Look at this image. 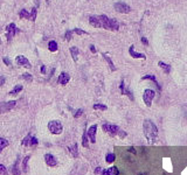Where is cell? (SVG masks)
<instances>
[{
  "label": "cell",
  "mask_w": 187,
  "mask_h": 175,
  "mask_svg": "<svg viewBox=\"0 0 187 175\" xmlns=\"http://www.w3.org/2000/svg\"><path fill=\"white\" fill-rule=\"evenodd\" d=\"M18 32H19V29H18L15 23L12 22L10 25H7V26H6V37H7V41L11 42V40L14 37V35H15Z\"/></svg>",
  "instance_id": "6"
},
{
  "label": "cell",
  "mask_w": 187,
  "mask_h": 175,
  "mask_svg": "<svg viewBox=\"0 0 187 175\" xmlns=\"http://www.w3.org/2000/svg\"><path fill=\"white\" fill-rule=\"evenodd\" d=\"M22 80L27 81V82H32L33 81V76L31 74H28V73H25V74H22Z\"/></svg>",
  "instance_id": "32"
},
{
  "label": "cell",
  "mask_w": 187,
  "mask_h": 175,
  "mask_svg": "<svg viewBox=\"0 0 187 175\" xmlns=\"http://www.w3.org/2000/svg\"><path fill=\"white\" fill-rule=\"evenodd\" d=\"M129 54H130V56H131V57H134V58H143V60H145V58H146L145 54L136 53V52H134V44L129 48Z\"/></svg>",
  "instance_id": "14"
},
{
  "label": "cell",
  "mask_w": 187,
  "mask_h": 175,
  "mask_svg": "<svg viewBox=\"0 0 187 175\" xmlns=\"http://www.w3.org/2000/svg\"><path fill=\"white\" fill-rule=\"evenodd\" d=\"M31 159V156L29 155H27L23 158V161H22V172L23 173H27L28 172V161Z\"/></svg>",
  "instance_id": "23"
},
{
  "label": "cell",
  "mask_w": 187,
  "mask_h": 175,
  "mask_svg": "<svg viewBox=\"0 0 187 175\" xmlns=\"http://www.w3.org/2000/svg\"><path fill=\"white\" fill-rule=\"evenodd\" d=\"M15 105H16L15 101H10V102H4V103H0V113L11 111L12 109H13Z\"/></svg>",
  "instance_id": "10"
},
{
  "label": "cell",
  "mask_w": 187,
  "mask_h": 175,
  "mask_svg": "<svg viewBox=\"0 0 187 175\" xmlns=\"http://www.w3.org/2000/svg\"><path fill=\"white\" fill-rule=\"evenodd\" d=\"M82 113H83V109H79V110H77V111L74 113V117H75V118H79V117H80Z\"/></svg>",
  "instance_id": "37"
},
{
  "label": "cell",
  "mask_w": 187,
  "mask_h": 175,
  "mask_svg": "<svg viewBox=\"0 0 187 175\" xmlns=\"http://www.w3.org/2000/svg\"><path fill=\"white\" fill-rule=\"evenodd\" d=\"M10 145V143H8V140H6L5 138H0V153L2 152V149L5 148V147H7Z\"/></svg>",
  "instance_id": "27"
},
{
  "label": "cell",
  "mask_w": 187,
  "mask_h": 175,
  "mask_svg": "<svg viewBox=\"0 0 187 175\" xmlns=\"http://www.w3.org/2000/svg\"><path fill=\"white\" fill-rule=\"evenodd\" d=\"M73 29H68L67 32H66V35H64V37H66V40L67 41H70L71 40V37H73Z\"/></svg>",
  "instance_id": "33"
},
{
  "label": "cell",
  "mask_w": 187,
  "mask_h": 175,
  "mask_svg": "<svg viewBox=\"0 0 187 175\" xmlns=\"http://www.w3.org/2000/svg\"><path fill=\"white\" fill-rule=\"evenodd\" d=\"M73 32L76 33L77 35H86V34H88L87 32L82 31V29H80V28H74V29H73Z\"/></svg>",
  "instance_id": "34"
},
{
  "label": "cell",
  "mask_w": 187,
  "mask_h": 175,
  "mask_svg": "<svg viewBox=\"0 0 187 175\" xmlns=\"http://www.w3.org/2000/svg\"><path fill=\"white\" fill-rule=\"evenodd\" d=\"M70 81V75L68 73H61L59 76V78H57V83L61 85H66L68 82Z\"/></svg>",
  "instance_id": "13"
},
{
  "label": "cell",
  "mask_w": 187,
  "mask_h": 175,
  "mask_svg": "<svg viewBox=\"0 0 187 175\" xmlns=\"http://www.w3.org/2000/svg\"><path fill=\"white\" fill-rule=\"evenodd\" d=\"M155 97V91L152 90V89H146L143 94V101H144L145 105L150 107L152 105V102H153V98Z\"/></svg>",
  "instance_id": "4"
},
{
  "label": "cell",
  "mask_w": 187,
  "mask_h": 175,
  "mask_svg": "<svg viewBox=\"0 0 187 175\" xmlns=\"http://www.w3.org/2000/svg\"><path fill=\"white\" fill-rule=\"evenodd\" d=\"M19 16H20V19H28V20H31V12H27L26 10H21L20 13H19Z\"/></svg>",
  "instance_id": "24"
},
{
  "label": "cell",
  "mask_w": 187,
  "mask_h": 175,
  "mask_svg": "<svg viewBox=\"0 0 187 175\" xmlns=\"http://www.w3.org/2000/svg\"><path fill=\"white\" fill-rule=\"evenodd\" d=\"M89 23L95 28H104L107 31L117 32L119 29V23L115 18H108L105 14L101 15H90Z\"/></svg>",
  "instance_id": "1"
},
{
  "label": "cell",
  "mask_w": 187,
  "mask_h": 175,
  "mask_svg": "<svg viewBox=\"0 0 187 175\" xmlns=\"http://www.w3.org/2000/svg\"><path fill=\"white\" fill-rule=\"evenodd\" d=\"M40 71H41V74H42V75L46 74V67H45V65H42V67H41V69H40Z\"/></svg>",
  "instance_id": "40"
},
{
  "label": "cell",
  "mask_w": 187,
  "mask_h": 175,
  "mask_svg": "<svg viewBox=\"0 0 187 175\" xmlns=\"http://www.w3.org/2000/svg\"><path fill=\"white\" fill-rule=\"evenodd\" d=\"M96 132H97V125H91L90 127L87 130V135H88V139L91 144L96 143Z\"/></svg>",
  "instance_id": "9"
},
{
  "label": "cell",
  "mask_w": 187,
  "mask_h": 175,
  "mask_svg": "<svg viewBox=\"0 0 187 175\" xmlns=\"http://www.w3.org/2000/svg\"><path fill=\"white\" fill-rule=\"evenodd\" d=\"M119 90H121V92H122V95H126L131 101H134V95H132V91H130L128 88H125L124 80H122L121 84H119Z\"/></svg>",
  "instance_id": "11"
},
{
  "label": "cell",
  "mask_w": 187,
  "mask_h": 175,
  "mask_svg": "<svg viewBox=\"0 0 187 175\" xmlns=\"http://www.w3.org/2000/svg\"><path fill=\"white\" fill-rule=\"evenodd\" d=\"M39 1H40V0H35V2H36V7L39 6Z\"/></svg>",
  "instance_id": "45"
},
{
  "label": "cell",
  "mask_w": 187,
  "mask_h": 175,
  "mask_svg": "<svg viewBox=\"0 0 187 175\" xmlns=\"http://www.w3.org/2000/svg\"><path fill=\"white\" fill-rule=\"evenodd\" d=\"M119 174V170H118L117 167H110L108 169L102 170V175H118Z\"/></svg>",
  "instance_id": "17"
},
{
  "label": "cell",
  "mask_w": 187,
  "mask_h": 175,
  "mask_svg": "<svg viewBox=\"0 0 187 175\" xmlns=\"http://www.w3.org/2000/svg\"><path fill=\"white\" fill-rule=\"evenodd\" d=\"M82 146L83 147H88L89 146V139H88V135H87V131H84L83 135H82Z\"/></svg>",
  "instance_id": "26"
},
{
  "label": "cell",
  "mask_w": 187,
  "mask_h": 175,
  "mask_svg": "<svg viewBox=\"0 0 187 175\" xmlns=\"http://www.w3.org/2000/svg\"><path fill=\"white\" fill-rule=\"evenodd\" d=\"M22 89H23V86L22 85H16V86H14L13 88V90H11L10 92H8V95H11V96H14V95H16V94H19L20 91H22Z\"/></svg>",
  "instance_id": "25"
},
{
  "label": "cell",
  "mask_w": 187,
  "mask_h": 175,
  "mask_svg": "<svg viewBox=\"0 0 187 175\" xmlns=\"http://www.w3.org/2000/svg\"><path fill=\"white\" fill-rule=\"evenodd\" d=\"M129 151H130V152H132V153H136V151H134V147H130V148H129Z\"/></svg>",
  "instance_id": "44"
},
{
  "label": "cell",
  "mask_w": 187,
  "mask_h": 175,
  "mask_svg": "<svg viewBox=\"0 0 187 175\" xmlns=\"http://www.w3.org/2000/svg\"><path fill=\"white\" fill-rule=\"evenodd\" d=\"M68 151H69V153L71 154L73 158H75V159L79 158V145L76 143L73 144L71 146H69V147H68Z\"/></svg>",
  "instance_id": "15"
},
{
  "label": "cell",
  "mask_w": 187,
  "mask_h": 175,
  "mask_svg": "<svg viewBox=\"0 0 187 175\" xmlns=\"http://www.w3.org/2000/svg\"><path fill=\"white\" fill-rule=\"evenodd\" d=\"M5 82H6V77L5 76H0V86H2V85L5 84Z\"/></svg>",
  "instance_id": "39"
},
{
  "label": "cell",
  "mask_w": 187,
  "mask_h": 175,
  "mask_svg": "<svg viewBox=\"0 0 187 175\" xmlns=\"http://www.w3.org/2000/svg\"><path fill=\"white\" fill-rule=\"evenodd\" d=\"M143 131H144L145 138L147 139L150 144H155L158 138V128L155 125V123L150 119H146L143 123Z\"/></svg>",
  "instance_id": "2"
},
{
  "label": "cell",
  "mask_w": 187,
  "mask_h": 175,
  "mask_svg": "<svg viewBox=\"0 0 187 175\" xmlns=\"http://www.w3.org/2000/svg\"><path fill=\"white\" fill-rule=\"evenodd\" d=\"M101 172H102V168H101V167H97L96 169H95V174H100Z\"/></svg>",
  "instance_id": "42"
},
{
  "label": "cell",
  "mask_w": 187,
  "mask_h": 175,
  "mask_svg": "<svg viewBox=\"0 0 187 175\" xmlns=\"http://www.w3.org/2000/svg\"><path fill=\"white\" fill-rule=\"evenodd\" d=\"M48 49H49V52H52V53H55V52H57V49H59V47H57V42H56V41H54V40L49 41Z\"/></svg>",
  "instance_id": "22"
},
{
  "label": "cell",
  "mask_w": 187,
  "mask_h": 175,
  "mask_svg": "<svg viewBox=\"0 0 187 175\" xmlns=\"http://www.w3.org/2000/svg\"><path fill=\"white\" fill-rule=\"evenodd\" d=\"M7 168H6L4 165L0 164V175H7Z\"/></svg>",
  "instance_id": "35"
},
{
  "label": "cell",
  "mask_w": 187,
  "mask_h": 175,
  "mask_svg": "<svg viewBox=\"0 0 187 175\" xmlns=\"http://www.w3.org/2000/svg\"><path fill=\"white\" fill-rule=\"evenodd\" d=\"M94 110H101V111H105V110H108V106L104 105V104H98V103H96V104H94Z\"/></svg>",
  "instance_id": "30"
},
{
  "label": "cell",
  "mask_w": 187,
  "mask_h": 175,
  "mask_svg": "<svg viewBox=\"0 0 187 175\" xmlns=\"http://www.w3.org/2000/svg\"><path fill=\"white\" fill-rule=\"evenodd\" d=\"M70 54H71V57L74 60V62H77L79 60V54H80V50L77 47H70Z\"/></svg>",
  "instance_id": "18"
},
{
  "label": "cell",
  "mask_w": 187,
  "mask_h": 175,
  "mask_svg": "<svg viewBox=\"0 0 187 175\" xmlns=\"http://www.w3.org/2000/svg\"><path fill=\"white\" fill-rule=\"evenodd\" d=\"M115 159H116V155L113 153H108L107 156H105V161H107L108 164H112L115 161Z\"/></svg>",
  "instance_id": "28"
},
{
  "label": "cell",
  "mask_w": 187,
  "mask_h": 175,
  "mask_svg": "<svg viewBox=\"0 0 187 175\" xmlns=\"http://www.w3.org/2000/svg\"><path fill=\"white\" fill-rule=\"evenodd\" d=\"M45 161H46L47 166H49V167H55V166L57 165V160H56V158L50 153H47L45 155Z\"/></svg>",
  "instance_id": "12"
},
{
  "label": "cell",
  "mask_w": 187,
  "mask_h": 175,
  "mask_svg": "<svg viewBox=\"0 0 187 175\" xmlns=\"http://www.w3.org/2000/svg\"><path fill=\"white\" fill-rule=\"evenodd\" d=\"M90 50H91V53H96V49H95V46H92V44H91L90 46Z\"/></svg>",
  "instance_id": "43"
},
{
  "label": "cell",
  "mask_w": 187,
  "mask_h": 175,
  "mask_svg": "<svg viewBox=\"0 0 187 175\" xmlns=\"http://www.w3.org/2000/svg\"><path fill=\"white\" fill-rule=\"evenodd\" d=\"M102 128H103L104 132L109 133L110 135H117V134H119V131H121V128L118 127L117 125L108 124V123L103 124V125H102Z\"/></svg>",
  "instance_id": "5"
},
{
  "label": "cell",
  "mask_w": 187,
  "mask_h": 175,
  "mask_svg": "<svg viewBox=\"0 0 187 175\" xmlns=\"http://www.w3.org/2000/svg\"><path fill=\"white\" fill-rule=\"evenodd\" d=\"M142 42L144 43V44H149V41H147V40H146V37H142Z\"/></svg>",
  "instance_id": "41"
},
{
  "label": "cell",
  "mask_w": 187,
  "mask_h": 175,
  "mask_svg": "<svg viewBox=\"0 0 187 175\" xmlns=\"http://www.w3.org/2000/svg\"><path fill=\"white\" fill-rule=\"evenodd\" d=\"M103 57H104V60L108 62V64H109V67H110V69H111L112 71H116V70H117V68L115 67V64H113V62L111 61V58L109 57V55H108V54H105V53L103 54Z\"/></svg>",
  "instance_id": "20"
},
{
  "label": "cell",
  "mask_w": 187,
  "mask_h": 175,
  "mask_svg": "<svg viewBox=\"0 0 187 175\" xmlns=\"http://www.w3.org/2000/svg\"><path fill=\"white\" fill-rule=\"evenodd\" d=\"M12 174L13 175H21V170H20V168H19V160H15V162H14V165L12 166Z\"/></svg>",
  "instance_id": "19"
},
{
  "label": "cell",
  "mask_w": 187,
  "mask_h": 175,
  "mask_svg": "<svg viewBox=\"0 0 187 175\" xmlns=\"http://www.w3.org/2000/svg\"><path fill=\"white\" fill-rule=\"evenodd\" d=\"M142 80L145 81V80H150V81H152L153 83H155V85L157 86V89L160 91L161 90V88H160V85H159V83H158V81H157V78H155V75H145V76H143L142 77Z\"/></svg>",
  "instance_id": "16"
},
{
  "label": "cell",
  "mask_w": 187,
  "mask_h": 175,
  "mask_svg": "<svg viewBox=\"0 0 187 175\" xmlns=\"http://www.w3.org/2000/svg\"><path fill=\"white\" fill-rule=\"evenodd\" d=\"M37 144H39V141H37V139L35 138V137H32L31 138V143H29V146H36Z\"/></svg>",
  "instance_id": "36"
},
{
  "label": "cell",
  "mask_w": 187,
  "mask_h": 175,
  "mask_svg": "<svg viewBox=\"0 0 187 175\" xmlns=\"http://www.w3.org/2000/svg\"><path fill=\"white\" fill-rule=\"evenodd\" d=\"M36 13H37V10L36 7H33L32 11H31V21H35V19H36Z\"/></svg>",
  "instance_id": "31"
},
{
  "label": "cell",
  "mask_w": 187,
  "mask_h": 175,
  "mask_svg": "<svg viewBox=\"0 0 187 175\" xmlns=\"http://www.w3.org/2000/svg\"><path fill=\"white\" fill-rule=\"evenodd\" d=\"M31 138H32V135H31V134H27L26 137L22 139V141H21L22 146H29V143H31Z\"/></svg>",
  "instance_id": "29"
},
{
  "label": "cell",
  "mask_w": 187,
  "mask_h": 175,
  "mask_svg": "<svg viewBox=\"0 0 187 175\" xmlns=\"http://www.w3.org/2000/svg\"><path fill=\"white\" fill-rule=\"evenodd\" d=\"M113 8H115V11L118 12V13H122V14H128L131 12V7L128 5V4H125V2H122V1H119V2H116L115 5H113Z\"/></svg>",
  "instance_id": "7"
},
{
  "label": "cell",
  "mask_w": 187,
  "mask_h": 175,
  "mask_svg": "<svg viewBox=\"0 0 187 175\" xmlns=\"http://www.w3.org/2000/svg\"><path fill=\"white\" fill-rule=\"evenodd\" d=\"M2 61H4V63H5L6 65H8V67H11V65H12L11 60H10L8 57H4V58H2Z\"/></svg>",
  "instance_id": "38"
},
{
  "label": "cell",
  "mask_w": 187,
  "mask_h": 175,
  "mask_svg": "<svg viewBox=\"0 0 187 175\" xmlns=\"http://www.w3.org/2000/svg\"><path fill=\"white\" fill-rule=\"evenodd\" d=\"M46 1H48V0H46Z\"/></svg>",
  "instance_id": "46"
},
{
  "label": "cell",
  "mask_w": 187,
  "mask_h": 175,
  "mask_svg": "<svg viewBox=\"0 0 187 175\" xmlns=\"http://www.w3.org/2000/svg\"><path fill=\"white\" fill-rule=\"evenodd\" d=\"M158 65L160 67L161 69L164 70V73H165V74H170V73H171V65L164 63L163 61H159V62H158Z\"/></svg>",
  "instance_id": "21"
},
{
  "label": "cell",
  "mask_w": 187,
  "mask_h": 175,
  "mask_svg": "<svg viewBox=\"0 0 187 175\" xmlns=\"http://www.w3.org/2000/svg\"><path fill=\"white\" fill-rule=\"evenodd\" d=\"M48 130L50 133L53 134H61L63 131V126H62V123L60 120H50L48 123Z\"/></svg>",
  "instance_id": "3"
},
{
  "label": "cell",
  "mask_w": 187,
  "mask_h": 175,
  "mask_svg": "<svg viewBox=\"0 0 187 175\" xmlns=\"http://www.w3.org/2000/svg\"><path fill=\"white\" fill-rule=\"evenodd\" d=\"M15 63H16V65H19V67H23V68H27V69H31V68H32L31 62H29V61H28V58L25 57L23 55H19V56H16Z\"/></svg>",
  "instance_id": "8"
}]
</instances>
